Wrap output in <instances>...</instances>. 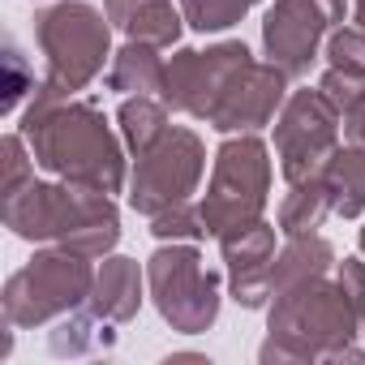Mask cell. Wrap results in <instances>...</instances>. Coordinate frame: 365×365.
Returning <instances> with one entry per match:
<instances>
[{
	"instance_id": "obj_31",
	"label": "cell",
	"mask_w": 365,
	"mask_h": 365,
	"mask_svg": "<svg viewBox=\"0 0 365 365\" xmlns=\"http://www.w3.org/2000/svg\"><path fill=\"white\" fill-rule=\"evenodd\" d=\"M361 254H365V228H361Z\"/></svg>"
},
{
	"instance_id": "obj_1",
	"label": "cell",
	"mask_w": 365,
	"mask_h": 365,
	"mask_svg": "<svg viewBox=\"0 0 365 365\" xmlns=\"http://www.w3.org/2000/svg\"><path fill=\"white\" fill-rule=\"evenodd\" d=\"M22 138H26L35 163L48 168L52 176L99 190V194H120L125 155L95 103H86V99L39 103L35 99L22 116Z\"/></svg>"
},
{
	"instance_id": "obj_26",
	"label": "cell",
	"mask_w": 365,
	"mask_h": 365,
	"mask_svg": "<svg viewBox=\"0 0 365 365\" xmlns=\"http://www.w3.org/2000/svg\"><path fill=\"white\" fill-rule=\"evenodd\" d=\"M5 69H9V78H5V99H0V112H14V108H18V99H22L26 91H35V82H31V73L22 69L18 48H9V52H5Z\"/></svg>"
},
{
	"instance_id": "obj_8",
	"label": "cell",
	"mask_w": 365,
	"mask_h": 365,
	"mask_svg": "<svg viewBox=\"0 0 365 365\" xmlns=\"http://www.w3.org/2000/svg\"><path fill=\"white\" fill-rule=\"evenodd\" d=\"M207 168V150L202 138L185 125H168V133L138 155L133 163V180H129V207L146 220L190 202V194L198 190Z\"/></svg>"
},
{
	"instance_id": "obj_17",
	"label": "cell",
	"mask_w": 365,
	"mask_h": 365,
	"mask_svg": "<svg viewBox=\"0 0 365 365\" xmlns=\"http://www.w3.org/2000/svg\"><path fill=\"white\" fill-rule=\"evenodd\" d=\"M318 180L331 198V215L356 220L365 211V150L361 146H339L318 172Z\"/></svg>"
},
{
	"instance_id": "obj_14",
	"label": "cell",
	"mask_w": 365,
	"mask_h": 365,
	"mask_svg": "<svg viewBox=\"0 0 365 365\" xmlns=\"http://www.w3.org/2000/svg\"><path fill=\"white\" fill-rule=\"evenodd\" d=\"M108 22L138 43H155V48H172L180 39V18L172 9V0H103Z\"/></svg>"
},
{
	"instance_id": "obj_7",
	"label": "cell",
	"mask_w": 365,
	"mask_h": 365,
	"mask_svg": "<svg viewBox=\"0 0 365 365\" xmlns=\"http://www.w3.org/2000/svg\"><path fill=\"white\" fill-rule=\"evenodd\" d=\"M146 288L172 331L198 335L220 318V275L194 245H163L146 258Z\"/></svg>"
},
{
	"instance_id": "obj_15",
	"label": "cell",
	"mask_w": 365,
	"mask_h": 365,
	"mask_svg": "<svg viewBox=\"0 0 365 365\" xmlns=\"http://www.w3.org/2000/svg\"><path fill=\"white\" fill-rule=\"evenodd\" d=\"M142 305V271L133 258H116L108 254L103 267L95 271V288H91V301L86 309L103 322H129Z\"/></svg>"
},
{
	"instance_id": "obj_2",
	"label": "cell",
	"mask_w": 365,
	"mask_h": 365,
	"mask_svg": "<svg viewBox=\"0 0 365 365\" xmlns=\"http://www.w3.org/2000/svg\"><path fill=\"white\" fill-rule=\"evenodd\" d=\"M0 215H5V228H14L22 241L56 245L82 258H108L120 241V215L112 207V194L73 185V180H61V185L31 180L26 190L0 198Z\"/></svg>"
},
{
	"instance_id": "obj_11",
	"label": "cell",
	"mask_w": 365,
	"mask_h": 365,
	"mask_svg": "<svg viewBox=\"0 0 365 365\" xmlns=\"http://www.w3.org/2000/svg\"><path fill=\"white\" fill-rule=\"evenodd\" d=\"M335 22H344V0H275L262 22L267 61L288 78H301Z\"/></svg>"
},
{
	"instance_id": "obj_13",
	"label": "cell",
	"mask_w": 365,
	"mask_h": 365,
	"mask_svg": "<svg viewBox=\"0 0 365 365\" xmlns=\"http://www.w3.org/2000/svg\"><path fill=\"white\" fill-rule=\"evenodd\" d=\"M220 250H224V262H228L232 297L245 309L267 305V297H271V267H275V228L254 220L245 228L224 232Z\"/></svg>"
},
{
	"instance_id": "obj_4",
	"label": "cell",
	"mask_w": 365,
	"mask_h": 365,
	"mask_svg": "<svg viewBox=\"0 0 365 365\" xmlns=\"http://www.w3.org/2000/svg\"><path fill=\"white\" fill-rule=\"evenodd\" d=\"M35 39L48 56V73H43L35 99L56 103L99 78V69L108 61L112 31H108V14L82 5V0H61V5H52L35 18Z\"/></svg>"
},
{
	"instance_id": "obj_27",
	"label": "cell",
	"mask_w": 365,
	"mask_h": 365,
	"mask_svg": "<svg viewBox=\"0 0 365 365\" xmlns=\"http://www.w3.org/2000/svg\"><path fill=\"white\" fill-rule=\"evenodd\" d=\"M318 86H322V95L339 108V116H344V108H348V103L365 91V82H361V78H348V73H339V69H327Z\"/></svg>"
},
{
	"instance_id": "obj_22",
	"label": "cell",
	"mask_w": 365,
	"mask_h": 365,
	"mask_svg": "<svg viewBox=\"0 0 365 365\" xmlns=\"http://www.w3.org/2000/svg\"><path fill=\"white\" fill-rule=\"evenodd\" d=\"M254 5H258V0H180V14H185V22L194 31L215 35V31L237 26Z\"/></svg>"
},
{
	"instance_id": "obj_29",
	"label": "cell",
	"mask_w": 365,
	"mask_h": 365,
	"mask_svg": "<svg viewBox=\"0 0 365 365\" xmlns=\"http://www.w3.org/2000/svg\"><path fill=\"white\" fill-rule=\"evenodd\" d=\"M344 133H348V142H352V146H361V150H365V91L344 108Z\"/></svg>"
},
{
	"instance_id": "obj_20",
	"label": "cell",
	"mask_w": 365,
	"mask_h": 365,
	"mask_svg": "<svg viewBox=\"0 0 365 365\" xmlns=\"http://www.w3.org/2000/svg\"><path fill=\"white\" fill-rule=\"evenodd\" d=\"M331 215V198L322 190V180H301L288 185V198L279 202V232L284 237H301V232H318L322 220Z\"/></svg>"
},
{
	"instance_id": "obj_12",
	"label": "cell",
	"mask_w": 365,
	"mask_h": 365,
	"mask_svg": "<svg viewBox=\"0 0 365 365\" xmlns=\"http://www.w3.org/2000/svg\"><path fill=\"white\" fill-rule=\"evenodd\" d=\"M284 99H288V73L271 61L267 65L250 61L232 78V86L224 91V99H220V108L211 112L207 125L220 129V133H254V129H262L279 116Z\"/></svg>"
},
{
	"instance_id": "obj_5",
	"label": "cell",
	"mask_w": 365,
	"mask_h": 365,
	"mask_svg": "<svg viewBox=\"0 0 365 365\" xmlns=\"http://www.w3.org/2000/svg\"><path fill=\"white\" fill-rule=\"evenodd\" d=\"M271 194V159H267V142L258 133H237L215 150V172L211 185L198 202L202 228L207 237H224L232 228H245L254 220H262Z\"/></svg>"
},
{
	"instance_id": "obj_24",
	"label": "cell",
	"mask_w": 365,
	"mask_h": 365,
	"mask_svg": "<svg viewBox=\"0 0 365 365\" xmlns=\"http://www.w3.org/2000/svg\"><path fill=\"white\" fill-rule=\"evenodd\" d=\"M327 56H331V69L365 82V31H356V26L352 31H335L331 43H327Z\"/></svg>"
},
{
	"instance_id": "obj_28",
	"label": "cell",
	"mask_w": 365,
	"mask_h": 365,
	"mask_svg": "<svg viewBox=\"0 0 365 365\" xmlns=\"http://www.w3.org/2000/svg\"><path fill=\"white\" fill-rule=\"evenodd\" d=\"M339 284H344L348 301L356 305V314L365 322V258H344L339 262Z\"/></svg>"
},
{
	"instance_id": "obj_23",
	"label": "cell",
	"mask_w": 365,
	"mask_h": 365,
	"mask_svg": "<svg viewBox=\"0 0 365 365\" xmlns=\"http://www.w3.org/2000/svg\"><path fill=\"white\" fill-rule=\"evenodd\" d=\"M150 232H155L159 241H198V237H207L202 215H198V207H190V202H180V207L155 215V220H150Z\"/></svg>"
},
{
	"instance_id": "obj_18",
	"label": "cell",
	"mask_w": 365,
	"mask_h": 365,
	"mask_svg": "<svg viewBox=\"0 0 365 365\" xmlns=\"http://www.w3.org/2000/svg\"><path fill=\"white\" fill-rule=\"evenodd\" d=\"M159 86H163V61H159V48H155V43L125 39V48L112 56L108 91H120V95H155Z\"/></svg>"
},
{
	"instance_id": "obj_9",
	"label": "cell",
	"mask_w": 365,
	"mask_h": 365,
	"mask_svg": "<svg viewBox=\"0 0 365 365\" xmlns=\"http://www.w3.org/2000/svg\"><path fill=\"white\" fill-rule=\"evenodd\" d=\"M339 108L322 95V86H305L292 91L275 116V155H279V172L288 185L314 180L327 159L339 150Z\"/></svg>"
},
{
	"instance_id": "obj_3",
	"label": "cell",
	"mask_w": 365,
	"mask_h": 365,
	"mask_svg": "<svg viewBox=\"0 0 365 365\" xmlns=\"http://www.w3.org/2000/svg\"><path fill=\"white\" fill-rule=\"evenodd\" d=\"M267 344H262V361H356L361 348H352V339L361 335V314L348 301L344 284L318 275L305 284H292L284 292H275L271 318H267Z\"/></svg>"
},
{
	"instance_id": "obj_6",
	"label": "cell",
	"mask_w": 365,
	"mask_h": 365,
	"mask_svg": "<svg viewBox=\"0 0 365 365\" xmlns=\"http://www.w3.org/2000/svg\"><path fill=\"white\" fill-rule=\"evenodd\" d=\"M95 271L91 258L69 254V250H43L35 254L22 271L9 275L5 284V322L9 327H39L52 318L73 314L78 305L91 301Z\"/></svg>"
},
{
	"instance_id": "obj_32",
	"label": "cell",
	"mask_w": 365,
	"mask_h": 365,
	"mask_svg": "<svg viewBox=\"0 0 365 365\" xmlns=\"http://www.w3.org/2000/svg\"><path fill=\"white\" fill-rule=\"evenodd\" d=\"M361 335H365V322H361Z\"/></svg>"
},
{
	"instance_id": "obj_16",
	"label": "cell",
	"mask_w": 365,
	"mask_h": 365,
	"mask_svg": "<svg viewBox=\"0 0 365 365\" xmlns=\"http://www.w3.org/2000/svg\"><path fill=\"white\" fill-rule=\"evenodd\" d=\"M335 267V250L327 237L318 232H301V237H288V245L275 254V267H271V297L292 288V284H305V279H318Z\"/></svg>"
},
{
	"instance_id": "obj_19",
	"label": "cell",
	"mask_w": 365,
	"mask_h": 365,
	"mask_svg": "<svg viewBox=\"0 0 365 365\" xmlns=\"http://www.w3.org/2000/svg\"><path fill=\"white\" fill-rule=\"evenodd\" d=\"M120 133H125V146L138 159L142 150H150L168 133V103L155 99V95H129L120 103Z\"/></svg>"
},
{
	"instance_id": "obj_30",
	"label": "cell",
	"mask_w": 365,
	"mask_h": 365,
	"mask_svg": "<svg viewBox=\"0 0 365 365\" xmlns=\"http://www.w3.org/2000/svg\"><path fill=\"white\" fill-rule=\"evenodd\" d=\"M352 22L356 31H365V0H352Z\"/></svg>"
},
{
	"instance_id": "obj_25",
	"label": "cell",
	"mask_w": 365,
	"mask_h": 365,
	"mask_svg": "<svg viewBox=\"0 0 365 365\" xmlns=\"http://www.w3.org/2000/svg\"><path fill=\"white\" fill-rule=\"evenodd\" d=\"M31 159H26V138L22 133H9L5 138V185H0V198H9L18 190L31 185Z\"/></svg>"
},
{
	"instance_id": "obj_21",
	"label": "cell",
	"mask_w": 365,
	"mask_h": 365,
	"mask_svg": "<svg viewBox=\"0 0 365 365\" xmlns=\"http://www.w3.org/2000/svg\"><path fill=\"white\" fill-rule=\"evenodd\" d=\"M103 318L95 314H82V318H65L56 331H52V352L56 356H78V352H99V348H112V331L103 327Z\"/></svg>"
},
{
	"instance_id": "obj_10",
	"label": "cell",
	"mask_w": 365,
	"mask_h": 365,
	"mask_svg": "<svg viewBox=\"0 0 365 365\" xmlns=\"http://www.w3.org/2000/svg\"><path fill=\"white\" fill-rule=\"evenodd\" d=\"M250 48L228 39V43H215V48H180L168 65H163V86H159V99L172 108V112H185L194 120H211V112L220 108L224 91L232 86V78L250 65Z\"/></svg>"
}]
</instances>
